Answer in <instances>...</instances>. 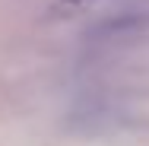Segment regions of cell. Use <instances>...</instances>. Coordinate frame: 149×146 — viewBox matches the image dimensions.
<instances>
[{
  "mask_svg": "<svg viewBox=\"0 0 149 146\" xmlns=\"http://www.w3.org/2000/svg\"><path fill=\"white\" fill-rule=\"evenodd\" d=\"M60 6H73V10H76V6H92V3H105V0H57Z\"/></svg>",
  "mask_w": 149,
  "mask_h": 146,
  "instance_id": "obj_1",
  "label": "cell"
}]
</instances>
